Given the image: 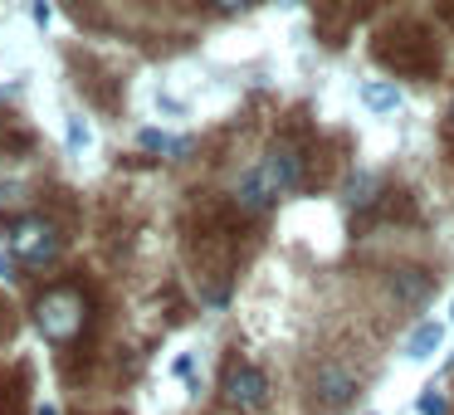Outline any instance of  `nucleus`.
<instances>
[{"label": "nucleus", "mask_w": 454, "mask_h": 415, "mask_svg": "<svg viewBox=\"0 0 454 415\" xmlns=\"http://www.w3.org/2000/svg\"><path fill=\"white\" fill-rule=\"evenodd\" d=\"M372 59L386 64L391 74H405V79H434L444 54H440V40L420 20H395L372 40Z\"/></svg>", "instance_id": "1"}, {"label": "nucleus", "mask_w": 454, "mask_h": 415, "mask_svg": "<svg viewBox=\"0 0 454 415\" xmlns=\"http://www.w3.org/2000/svg\"><path fill=\"white\" fill-rule=\"evenodd\" d=\"M11 333H15V313H11V303L0 298V342H11Z\"/></svg>", "instance_id": "13"}, {"label": "nucleus", "mask_w": 454, "mask_h": 415, "mask_svg": "<svg viewBox=\"0 0 454 415\" xmlns=\"http://www.w3.org/2000/svg\"><path fill=\"white\" fill-rule=\"evenodd\" d=\"M225 401L235 405L239 415H259L269 405V376L259 372V366L235 362V366H230V376H225Z\"/></svg>", "instance_id": "4"}, {"label": "nucleus", "mask_w": 454, "mask_h": 415, "mask_svg": "<svg viewBox=\"0 0 454 415\" xmlns=\"http://www.w3.org/2000/svg\"><path fill=\"white\" fill-rule=\"evenodd\" d=\"M210 5H215V11H225V15H239V11H249L254 0H210Z\"/></svg>", "instance_id": "15"}, {"label": "nucleus", "mask_w": 454, "mask_h": 415, "mask_svg": "<svg viewBox=\"0 0 454 415\" xmlns=\"http://www.w3.org/2000/svg\"><path fill=\"white\" fill-rule=\"evenodd\" d=\"M313 391H317V401H323L327 411H342V405H352V401H356V376H352V366L323 362V366H317Z\"/></svg>", "instance_id": "5"}, {"label": "nucleus", "mask_w": 454, "mask_h": 415, "mask_svg": "<svg viewBox=\"0 0 454 415\" xmlns=\"http://www.w3.org/2000/svg\"><path fill=\"white\" fill-rule=\"evenodd\" d=\"M420 415H444V401H440V391H430L420 401Z\"/></svg>", "instance_id": "16"}, {"label": "nucleus", "mask_w": 454, "mask_h": 415, "mask_svg": "<svg viewBox=\"0 0 454 415\" xmlns=\"http://www.w3.org/2000/svg\"><path fill=\"white\" fill-rule=\"evenodd\" d=\"M440 11H444V20L454 25V0H440Z\"/></svg>", "instance_id": "18"}, {"label": "nucleus", "mask_w": 454, "mask_h": 415, "mask_svg": "<svg viewBox=\"0 0 454 415\" xmlns=\"http://www.w3.org/2000/svg\"><path fill=\"white\" fill-rule=\"evenodd\" d=\"M376 191H381V181L372 176V171H356L352 181L342 186V206L347 210H362V206H376Z\"/></svg>", "instance_id": "10"}, {"label": "nucleus", "mask_w": 454, "mask_h": 415, "mask_svg": "<svg viewBox=\"0 0 454 415\" xmlns=\"http://www.w3.org/2000/svg\"><path fill=\"white\" fill-rule=\"evenodd\" d=\"M69 147H74V152H83V147H89V128H83L79 118H69Z\"/></svg>", "instance_id": "12"}, {"label": "nucleus", "mask_w": 454, "mask_h": 415, "mask_svg": "<svg viewBox=\"0 0 454 415\" xmlns=\"http://www.w3.org/2000/svg\"><path fill=\"white\" fill-rule=\"evenodd\" d=\"M440 342H444L440 323H415L411 337H405V356H411V362H430V356L440 352Z\"/></svg>", "instance_id": "7"}, {"label": "nucleus", "mask_w": 454, "mask_h": 415, "mask_svg": "<svg viewBox=\"0 0 454 415\" xmlns=\"http://www.w3.org/2000/svg\"><path fill=\"white\" fill-rule=\"evenodd\" d=\"M11 249L25 264H54V254H59V230L44 215H25V220H15V230H11Z\"/></svg>", "instance_id": "2"}, {"label": "nucleus", "mask_w": 454, "mask_h": 415, "mask_svg": "<svg viewBox=\"0 0 454 415\" xmlns=\"http://www.w3.org/2000/svg\"><path fill=\"white\" fill-rule=\"evenodd\" d=\"M40 327H44V337H54V342H69V337L83 327V294L79 288H54V294L40 303Z\"/></svg>", "instance_id": "3"}, {"label": "nucleus", "mask_w": 454, "mask_h": 415, "mask_svg": "<svg viewBox=\"0 0 454 415\" xmlns=\"http://www.w3.org/2000/svg\"><path fill=\"white\" fill-rule=\"evenodd\" d=\"M362 103L372 113H395L401 108V89H395L391 79H366L362 83Z\"/></svg>", "instance_id": "9"}, {"label": "nucleus", "mask_w": 454, "mask_h": 415, "mask_svg": "<svg viewBox=\"0 0 454 415\" xmlns=\"http://www.w3.org/2000/svg\"><path fill=\"white\" fill-rule=\"evenodd\" d=\"M444 137L454 142V103H450V108H444Z\"/></svg>", "instance_id": "17"}, {"label": "nucleus", "mask_w": 454, "mask_h": 415, "mask_svg": "<svg viewBox=\"0 0 454 415\" xmlns=\"http://www.w3.org/2000/svg\"><path fill=\"white\" fill-rule=\"evenodd\" d=\"M171 372H176V376H186V381H196V362H191V352H181L176 362H171Z\"/></svg>", "instance_id": "14"}, {"label": "nucleus", "mask_w": 454, "mask_h": 415, "mask_svg": "<svg viewBox=\"0 0 454 415\" xmlns=\"http://www.w3.org/2000/svg\"><path fill=\"white\" fill-rule=\"evenodd\" d=\"M137 147H147V152H167V157H186L196 142L191 137H167V132H157V128H142L137 132Z\"/></svg>", "instance_id": "11"}, {"label": "nucleus", "mask_w": 454, "mask_h": 415, "mask_svg": "<svg viewBox=\"0 0 454 415\" xmlns=\"http://www.w3.org/2000/svg\"><path fill=\"white\" fill-rule=\"evenodd\" d=\"M40 415H54V405H40Z\"/></svg>", "instance_id": "19"}, {"label": "nucleus", "mask_w": 454, "mask_h": 415, "mask_svg": "<svg viewBox=\"0 0 454 415\" xmlns=\"http://www.w3.org/2000/svg\"><path fill=\"white\" fill-rule=\"evenodd\" d=\"M25 366H11L0 372V415H25Z\"/></svg>", "instance_id": "8"}, {"label": "nucleus", "mask_w": 454, "mask_h": 415, "mask_svg": "<svg viewBox=\"0 0 454 415\" xmlns=\"http://www.w3.org/2000/svg\"><path fill=\"white\" fill-rule=\"evenodd\" d=\"M391 288H395V303H405V308H425L434 298V278L425 269H395Z\"/></svg>", "instance_id": "6"}]
</instances>
